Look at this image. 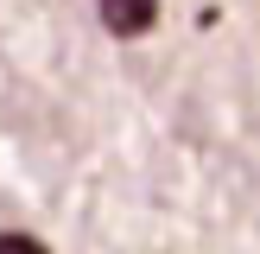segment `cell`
<instances>
[{
    "label": "cell",
    "instance_id": "1",
    "mask_svg": "<svg viewBox=\"0 0 260 254\" xmlns=\"http://www.w3.org/2000/svg\"><path fill=\"white\" fill-rule=\"evenodd\" d=\"M0 254H45L38 241H13V235H0Z\"/></svg>",
    "mask_w": 260,
    "mask_h": 254
}]
</instances>
